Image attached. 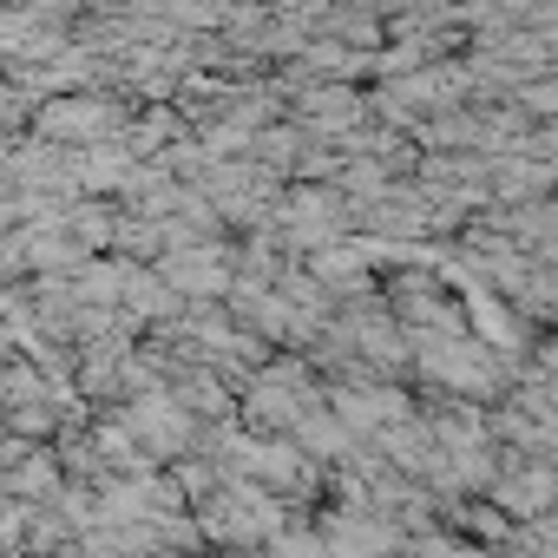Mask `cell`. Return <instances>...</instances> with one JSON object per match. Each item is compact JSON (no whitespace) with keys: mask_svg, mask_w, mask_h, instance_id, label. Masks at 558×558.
I'll list each match as a JSON object with an SVG mask.
<instances>
[{"mask_svg":"<svg viewBox=\"0 0 558 558\" xmlns=\"http://www.w3.org/2000/svg\"><path fill=\"white\" fill-rule=\"evenodd\" d=\"M499 499H506V512H519V519H538L551 499H558V480L551 473H512V480H499Z\"/></svg>","mask_w":558,"mask_h":558,"instance_id":"1","label":"cell"}]
</instances>
